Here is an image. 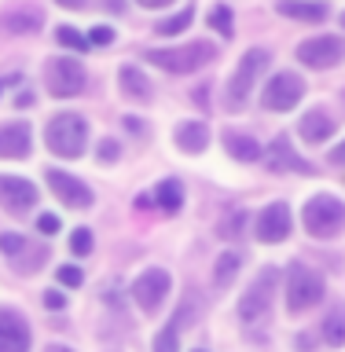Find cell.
Instances as JSON below:
<instances>
[{
	"mask_svg": "<svg viewBox=\"0 0 345 352\" xmlns=\"http://www.w3.org/2000/svg\"><path fill=\"white\" fill-rule=\"evenodd\" d=\"M213 55H217V48L209 41H191V44H184V48H151L143 59L154 63L158 70H169V74H191L202 63L213 59Z\"/></svg>",
	"mask_w": 345,
	"mask_h": 352,
	"instance_id": "2",
	"label": "cell"
},
{
	"mask_svg": "<svg viewBox=\"0 0 345 352\" xmlns=\"http://www.w3.org/2000/svg\"><path fill=\"white\" fill-rule=\"evenodd\" d=\"M96 158L103 162V165L114 162V158H118V143H114V140H103V143H99V154H96Z\"/></svg>",
	"mask_w": 345,
	"mask_h": 352,
	"instance_id": "36",
	"label": "cell"
},
{
	"mask_svg": "<svg viewBox=\"0 0 345 352\" xmlns=\"http://www.w3.org/2000/svg\"><path fill=\"white\" fill-rule=\"evenodd\" d=\"M242 220H247V213H231V217H224V224H220V239H239Z\"/></svg>",
	"mask_w": 345,
	"mask_h": 352,
	"instance_id": "31",
	"label": "cell"
},
{
	"mask_svg": "<svg viewBox=\"0 0 345 352\" xmlns=\"http://www.w3.org/2000/svg\"><path fill=\"white\" fill-rule=\"evenodd\" d=\"M44 305H48L52 312H59V308H66V297L59 290H48V294H44Z\"/></svg>",
	"mask_w": 345,
	"mask_h": 352,
	"instance_id": "37",
	"label": "cell"
},
{
	"mask_svg": "<svg viewBox=\"0 0 345 352\" xmlns=\"http://www.w3.org/2000/svg\"><path fill=\"white\" fill-rule=\"evenodd\" d=\"M0 352H30V327L11 308H0Z\"/></svg>",
	"mask_w": 345,
	"mask_h": 352,
	"instance_id": "15",
	"label": "cell"
},
{
	"mask_svg": "<svg viewBox=\"0 0 345 352\" xmlns=\"http://www.w3.org/2000/svg\"><path fill=\"white\" fill-rule=\"evenodd\" d=\"M209 26H213L217 33H224V37H231V33H236V19H231V8L217 4L213 11H209Z\"/></svg>",
	"mask_w": 345,
	"mask_h": 352,
	"instance_id": "27",
	"label": "cell"
},
{
	"mask_svg": "<svg viewBox=\"0 0 345 352\" xmlns=\"http://www.w3.org/2000/svg\"><path fill=\"white\" fill-rule=\"evenodd\" d=\"M198 352H202V349H198Z\"/></svg>",
	"mask_w": 345,
	"mask_h": 352,
	"instance_id": "45",
	"label": "cell"
},
{
	"mask_svg": "<svg viewBox=\"0 0 345 352\" xmlns=\"http://www.w3.org/2000/svg\"><path fill=\"white\" fill-rule=\"evenodd\" d=\"M0 22H4L8 33H37L44 15H41V8H33V4H15V8L4 11V19H0Z\"/></svg>",
	"mask_w": 345,
	"mask_h": 352,
	"instance_id": "17",
	"label": "cell"
},
{
	"mask_svg": "<svg viewBox=\"0 0 345 352\" xmlns=\"http://www.w3.org/2000/svg\"><path fill=\"white\" fill-rule=\"evenodd\" d=\"M224 147H228L231 158H239V162H258L261 154H264L261 143L250 140V136H242V132H228V136H224Z\"/></svg>",
	"mask_w": 345,
	"mask_h": 352,
	"instance_id": "22",
	"label": "cell"
},
{
	"mask_svg": "<svg viewBox=\"0 0 345 352\" xmlns=\"http://www.w3.org/2000/svg\"><path fill=\"white\" fill-rule=\"evenodd\" d=\"M286 235H291V209L283 202L264 206L258 217V239L261 242H283Z\"/></svg>",
	"mask_w": 345,
	"mask_h": 352,
	"instance_id": "14",
	"label": "cell"
},
{
	"mask_svg": "<svg viewBox=\"0 0 345 352\" xmlns=\"http://www.w3.org/2000/svg\"><path fill=\"white\" fill-rule=\"evenodd\" d=\"M88 41L103 48V44H110V41H114V30H110V26H92V33H88Z\"/></svg>",
	"mask_w": 345,
	"mask_h": 352,
	"instance_id": "35",
	"label": "cell"
},
{
	"mask_svg": "<svg viewBox=\"0 0 345 352\" xmlns=\"http://www.w3.org/2000/svg\"><path fill=\"white\" fill-rule=\"evenodd\" d=\"M342 26H345V15H342Z\"/></svg>",
	"mask_w": 345,
	"mask_h": 352,
	"instance_id": "43",
	"label": "cell"
},
{
	"mask_svg": "<svg viewBox=\"0 0 345 352\" xmlns=\"http://www.w3.org/2000/svg\"><path fill=\"white\" fill-rule=\"evenodd\" d=\"M320 330H324V341H327V345L342 349V345H345V308H331L327 319L320 323Z\"/></svg>",
	"mask_w": 345,
	"mask_h": 352,
	"instance_id": "24",
	"label": "cell"
},
{
	"mask_svg": "<svg viewBox=\"0 0 345 352\" xmlns=\"http://www.w3.org/2000/svg\"><path fill=\"white\" fill-rule=\"evenodd\" d=\"M44 143L59 158H81L88 143V121L81 114H55L44 129Z\"/></svg>",
	"mask_w": 345,
	"mask_h": 352,
	"instance_id": "1",
	"label": "cell"
},
{
	"mask_svg": "<svg viewBox=\"0 0 345 352\" xmlns=\"http://www.w3.org/2000/svg\"><path fill=\"white\" fill-rule=\"evenodd\" d=\"M324 297V279L309 264H291L286 272V308L291 312H309Z\"/></svg>",
	"mask_w": 345,
	"mask_h": 352,
	"instance_id": "4",
	"label": "cell"
},
{
	"mask_svg": "<svg viewBox=\"0 0 345 352\" xmlns=\"http://www.w3.org/2000/svg\"><path fill=\"white\" fill-rule=\"evenodd\" d=\"M209 143V129L202 121H180L176 125V147L187 151V154H198Z\"/></svg>",
	"mask_w": 345,
	"mask_h": 352,
	"instance_id": "20",
	"label": "cell"
},
{
	"mask_svg": "<svg viewBox=\"0 0 345 352\" xmlns=\"http://www.w3.org/2000/svg\"><path fill=\"white\" fill-rule=\"evenodd\" d=\"M44 77H48V92L63 99H70L85 88V66L77 59H52Z\"/></svg>",
	"mask_w": 345,
	"mask_h": 352,
	"instance_id": "8",
	"label": "cell"
},
{
	"mask_svg": "<svg viewBox=\"0 0 345 352\" xmlns=\"http://www.w3.org/2000/svg\"><path fill=\"white\" fill-rule=\"evenodd\" d=\"M0 88H4V85H0Z\"/></svg>",
	"mask_w": 345,
	"mask_h": 352,
	"instance_id": "44",
	"label": "cell"
},
{
	"mask_svg": "<svg viewBox=\"0 0 345 352\" xmlns=\"http://www.w3.org/2000/svg\"><path fill=\"white\" fill-rule=\"evenodd\" d=\"M297 59L313 70H327L342 59V41L338 37H309L297 44Z\"/></svg>",
	"mask_w": 345,
	"mask_h": 352,
	"instance_id": "11",
	"label": "cell"
},
{
	"mask_svg": "<svg viewBox=\"0 0 345 352\" xmlns=\"http://www.w3.org/2000/svg\"><path fill=\"white\" fill-rule=\"evenodd\" d=\"M302 96H305V81L297 74H291V70L275 74L272 81L261 88V103L269 110H291V107H297Z\"/></svg>",
	"mask_w": 345,
	"mask_h": 352,
	"instance_id": "7",
	"label": "cell"
},
{
	"mask_svg": "<svg viewBox=\"0 0 345 352\" xmlns=\"http://www.w3.org/2000/svg\"><path fill=\"white\" fill-rule=\"evenodd\" d=\"M335 136V118L324 114V110H309V114L302 118V140L309 143H324Z\"/></svg>",
	"mask_w": 345,
	"mask_h": 352,
	"instance_id": "19",
	"label": "cell"
},
{
	"mask_svg": "<svg viewBox=\"0 0 345 352\" xmlns=\"http://www.w3.org/2000/svg\"><path fill=\"white\" fill-rule=\"evenodd\" d=\"M81 279L85 275H81V268H74V264H63L59 268V283L63 286H81Z\"/></svg>",
	"mask_w": 345,
	"mask_h": 352,
	"instance_id": "33",
	"label": "cell"
},
{
	"mask_svg": "<svg viewBox=\"0 0 345 352\" xmlns=\"http://www.w3.org/2000/svg\"><path fill=\"white\" fill-rule=\"evenodd\" d=\"M44 352H70V349H66V345H48Z\"/></svg>",
	"mask_w": 345,
	"mask_h": 352,
	"instance_id": "42",
	"label": "cell"
},
{
	"mask_svg": "<svg viewBox=\"0 0 345 352\" xmlns=\"http://www.w3.org/2000/svg\"><path fill=\"white\" fill-rule=\"evenodd\" d=\"M0 206L8 213H26V209L37 206V187L22 176H4L0 173Z\"/></svg>",
	"mask_w": 345,
	"mask_h": 352,
	"instance_id": "12",
	"label": "cell"
},
{
	"mask_svg": "<svg viewBox=\"0 0 345 352\" xmlns=\"http://www.w3.org/2000/svg\"><path fill=\"white\" fill-rule=\"evenodd\" d=\"M55 4H59V8H70V11H74V8H85V0H55Z\"/></svg>",
	"mask_w": 345,
	"mask_h": 352,
	"instance_id": "40",
	"label": "cell"
},
{
	"mask_svg": "<svg viewBox=\"0 0 345 352\" xmlns=\"http://www.w3.org/2000/svg\"><path fill=\"white\" fill-rule=\"evenodd\" d=\"M264 66H269V52H264V48H250L239 59L236 74H231V81H228V103L236 110L247 107V99H250V92H253V85H258V77H261Z\"/></svg>",
	"mask_w": 345,
	"mask_h": 352,
	"instance_id": "5",
	"label": "cell"
},
{
	"mask_svg": "<svg viewBox=\"0 0 345 352\" xmlns=\"http://www.w3.org/2000/svg\"><path fill=\"white\" fill-rule=\"evenodd\" d=\"M118 81H121V92L129 99H151V81L143 77L140 66H121Z\"/></svg>",
	"mask_w": 345,
	"mask_h": 352,
	"instance_id": "21",
	"label": "cell"
},
{
	"mask_svg": "<svg viewBox=\"0 0 345 352\" xmlns=\"http://www.w3.org/2000/svg\"><path fill=\"white\" fill-rule=\"evenodd\" d=\"M275 283H280V272H275V268H261V275L247 286V294L239 297V319H242V323H258V319L269 316Z\"/></svg>",
	"mask_w": 345,
	"mask_h": 352,
	"instance_id": "6",
	"label": "cell"
},
{
	"mask_svg": "<svg viewBox=\"0 0 345 352\" xmlns=\"http://www.w3.org/2000/svg\"><path fill=\"white\" fill-rule=\"evenodd\" d=\"M239 264H242L239 253H220V257H217V268H213V283H217V286H231V279L239 275Z\"/></svg>",
	"mask_w": 345,
	"mask_h": 352,
	"instance_id": "25",
	"label": "cell"
},
{
	"mask_svg": "<svg viewBox=\"0 0 345 352\" xmlns=\"http://www.w3.org/2000/svg\"><path fill=\"white\" fill-rule=\"evenodd\" d=\"M191 19H195V11L191 8H184L180 15H173V19H162L158 26H154V33H162V37H173V33H180L191 26Z\"/></svg>",
	"mask_w": 345,
	"mask_h": 352,
	"instance_id": "26",
	"label": "cell"
},
{
	"mask_svg": "<svg viewBox=\"0 0 345 352\" xmlns=\"http://www.w3.org/2000/svg\"><path fill=\"white\" fill-rule=\"evenodd\" d=\"M37 228H41V235H59V228H63V220L55 217V213H44L37 220Z\"/></svg>",
	"mask_w": 345,
	"mask_h": 352,
	"instance_id": "34",
	"label": "cell"
},
{
	"mask_svg": "<svg viewBox=\"0 0 345 352\" xmlns=\"http://www.w3.org/2000/svg\"><path fill=\"white\" fill-rule=\"evenodd\" d=\"M180 349V338H176V330L169 327V330H162L158 338H154V352H176Z\"/></svg>",
	"mask_w": 345,
	"mask_h": 352,
	"instance_id": "30",
	"label": "cell"
},
{
	"mask_svg": "<svg viewBox=\"0 0 345 352\" xmlns=\"http://www.w3.org/2000/svg\"><path fill=\"white\" fill-rule=\"evenodd\" d=\"M44 176H48L52 195L59 198L63 206H70V209H88V206H92V191H88V187L77 180V176L63 173V169H48Z\"/></svg>",
	"mask_w": 345,
	"mask_h": 352,
	"instance_id": "10",
	"label": "cell"
},
{
	"mask_svg": "<svg viewBox=\"0 0 345 352\" xmlns=\"http://www.w3.org/2000/svg\"><path fill=\"white\" fill-rule=\"evenodd\" d=\"M136 4H143V8H165V4H173V0H136Z\"/></svg>",
	"mask_w": 345,
	"mask_h": 352,
	"instance_id": "39",
	"label": "cell"
},
{
	"mask_svg": "<svg viewBox=\"0 0 345 352\" xmlns=\"http://www.w3.org/2000/svg\"><path fill=\"white\" fill-rule=\"evenodd\" d=\"M107 11H125V4L121 0H107Z\"/></svg>",
	"mask_w": 345,
	"mask_h": 352,
	"instance_id": "41",
	"label": "cell"
},
{
	"mask_svg": "<svg viewBox=\"0 0 345 352\" xmlns=\"http://www.w3.org/2000/svg\"><path fill=\"white\" fill-rule=\"evenodd\" d=\"M331 162H338V165H345V143H342V147H335V151H331Z\"/></svg>",
	"mask_w": 345,
	"mask_h": 352,
	"instance_id": "38",
	"label": "cell"
},
{
	"mask_svg": "<svg viewBox=\"0 0 345 352\" xmlns=\"http://www.w3.org/2000/svg\"><path fill=\"white\" fill-rule=\"evenodd\" d=\"M154 202H158V209H165V213H176V209L184 206V187H180V180H162L158 191H154Z\"/></svg>",
	"mask_w": 345,
	"mask_h": 352,
	"instance_id": "23",
	"label": "cell"
},
{
	"mask_svg": "<svg viewBox=\"0 0 345 352\" xmlns=\"http://www.w3.org/2000/svg\"><path fill=\"white\" fill-rule=\"evenodd\" d=\"M302 220H305L309 235L335 239V235H342V228H345V202L335 198V195H316V198H309Z\"/></svg>",
	"mask_w": 345,
	"mask_h": 352,
	"instance_id": "3",
	"label": "cell"
},
{
	"mask_svg": "<svg viewBox=\"0 0 345 352\" xmlns=\"http://www.w3.org/2000/svg\"><path fill=\"white\" fill-rule=\"evenodd\" d=\"M169 272L165 268H147L140 275L136 283H132V297H136V305L143 308V312H158L165 294H169Z\"/></svg>",
	"mask_w": 345,
	"mask_h": 352,
	"instance_id": "9",
	"label": "cell"
},
{
	"mask_svg": "<svg viewBox=\"0 0 345 352\" xmlns=\"http://www.w3.org/2000/svg\"><path fill=\"white\" fill-rule=\"evenodd\" d=\"M275 11L286 15V19H302V22H324L331 15V8L324 4V0H280Z\"/></svg>",
	"mask_w": 345,
	"mask_h": 352,
	"instance_id": "18",
	"label": "cell"
},
{
	"mask_svg": "<svg viewBox=\"0 0 345 352\" xmlns=\"http://www.w3.org/2000/svg\"><path fill=\"white\" fill-rule=\"evenodd\" d=\"M70 250L77 253V257H88V253H92V231H88V228H77L74 235H70Z\"/></svg>",
	"mask_w": 345,
	"mask_h": 352,
	"instance_id": "29",
	"label": "cell"
},
{
	"mask_svg": "<svg viewBox=\"0 0 345 352\" xmlns=\"http://www.w3.org/2000/svg\"><path fill=\"white\" fill-rule=\"evenodd\" d=\"M0 250H4L8 257H15V253H22V250H26V239H22V235H15V231H8V235H0Z\"/></svg>",
	"mask_w": 345,
	"mask_h": 352,
	"instance_id": "32",
	"label": "cell"
},
{
	"mask_svg": "<svg viewBox=\"0 0 345 352\" xmlns=\"http://www.w3.org/2000/svg\"><path fill=\"white\" fill-rule=\"evenodd\" d=\"M30 154V125L11 121L0 125V158H26Z\"/></svg>",
	"mask_w": 345,
	"mask_h": 352,
	"instance_id": "16",
	"label": "cell"
},
{
	"mask_svg": "<svg viewBox=\"0 0 345 352\" xmlns=\"http://www.w3.org/2000/svg\"><path fill=\"white\" fill-rule=\"evenodd\" d=\"M261 162H264V169H269V173H313V165H309L305 158H297V154L291 151L286 136H275L272 147H264Z\"/></svg>",
	"mask_w": 345,
	"mask_h": 352,
	"instance_id": "13",
	"label": "cell"
},
{
	"mask_svg": "<svg viewBox=\"0 0 345 352\" xmlns=\"http://www.w3.org/2000/svg\"><path fill=\"white\" fill-rule=\"evenodd\" d=\"M55 37H59L63 48H74V52H85L88 44H92V41L85 37V33H77L74 26H59V30H55Z\"/></svg>",
	"mask_w": 345,
	"mask_h": 352,
	"instance_id": "28",
	"label": "cell"
}]
</instances>
